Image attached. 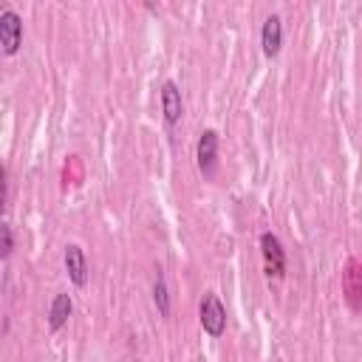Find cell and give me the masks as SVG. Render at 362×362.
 Returning <instances> with one entry per match:
<instances>
[{"label": "cell", "mask_w": 362, "mask_h": 362, "mask_svg": "<svg viewBox=\"0 0 362 362\" xmlns=\"http://www.w3.org/2000/svg\"><path fill=\"white\" fill-rule=\"evenodd\" d=\"M342 291H345V300L351 305V311H359L362 308V263L356 257H351L345 263V272H342Z\"/></svg>", "instance_id": "obj_5"}, {"label": "cell", "mask_w": 362, "mask_h": 362, "mask_svg": "<svg viewBox=\"0 0 362 362\" xmlns=\"http://www.w3.org/2000/svg\"><path fill=\"white\" fill-rule=\"evenodd\" d=\"M260 45H263V54L266 57H277L280 54V48H283V20H280V14H269L263 20Z\"/></svg>", "instance_id": "obj_8"}, {"label": "cell", "mask_w": 362, "mask_h": 362, "mask_svg": "<svg viewBox=\"0 0 362 362\" xmlns=\"http://www.w3.org/2000/svg\"><path fill=\"white\" fill-rule=\"evenodd\" d=\"M260 255H263V263H266V274L280 280L286 274V249H283V243L274 232L260 235Z\"/></svg>", "instance_id": "obj_3"}, {"label": "cell", "mask_w": 362, "mask_h": 362, "mask_svg": "<svg viewBox=\"0 0 362 362\" xmlns=\"http://www.w3.org/2000/svg\"><path fill=\"white\" fill-rule=\"evenodd\" d=\"M161 113H164V122L173 127L181 122V113H184V99H181V88L167 79L161 85Z\"/></svg>", "instance_id": "obj_6"}, {"label": "cell", "mask_w": 362, "mask_h": 362, "mask_svg": "<svg viewBox=\"0 0 362 362\" xmlns=\"http://www.w3.org/2000/svg\"><path fill=\"white\" fill-rule=\"evenodd\" d=\"M62 260H65V272L71 277L74 286H85L88 283V260H85V252L79 243H68L65 252H62Z\"/></svg>", "instance_id": "obj_7"}, {"label": "cell", "mask_w": 362, "mask_h": 362, "mask_svg": "<svg viewBox=\"0 0 362 362\" xmlns=\"http://www.w3.org/2000/svg\"><path fill=\"white\" fill-rule=\"evenodd\" d=\"M71 311H74L71 294H68V291H59V294L51 300V305H48V328H51V331H59V328L68 322Z\"/></svg>", "instance_id": "obj_9"}, {"label": "cell", "mask_w": 362, "mask_h": 362, "mask_svg": "<svg viewBox=\"0 0 362 362\" xmlns=\"http://www.w3.org/2000/svg\"><path fill=\"white\" fill-rule=\"evenodd\" d=\"M0 45L6 57H14L23 45V17L11 6L0 8Z\"/></svg>", "instance_id": "obj_2"}, {"label": "cell", "mask_w": 362, "mask_h": 362, "mask_svg": "<svg viewBox=\"0 0 362 362\" xmlns=\"http://www.w3.org/2000/svg\"><path fill=\"white\" fill-rule=\"evenodd\" d=\"M218 130L206 127L201 136H198V144H195V161H198V170L204 178H212L215 175V167H218Z\"/></svg>", "instance_id": "obj_4"}, {"label": "cell", "mask_w": 362, "mask_h": 362, "mask_svg": "<svg viewBox=\"0 0 362 362\" xmlns=\"http://www.w3.org/2000/svg\"><path fill=\"white\" fill-rule=\"evenodd\" d=\"M198 320H201V328L212 339L223 337V331H226V308H223V303H221L218 294H212V291L204 294V300L198 305Z\"/></svg>", "instance_id": "obj_1"}, {"label": "cell", "mask_w": 362, "mask_h": 362, "mask_svg": "<svg viewBox=\"0 0 362 362\" xmlns=\"http://www.w3.org/2000/svg\"><path fill=\"white\" fill-rule=\"evenodd\" d=\"M153 303L158 308L161 317H170V288H167V280H164V272L156 269V277H153Z\"/></svg>", "instance_id": "obj_10"}, {"label": "cell", "mask_w": 362, "mask_h": 362, "mask_svg": "<svg viewBox=\"0 0 362 362\" xmlns=\"http://www.w3.org/2000/svg\"><path fill=\"white\" fill-rule=\"evenodd\" d=\"M0 235H3V260H8V255H11V249H14L11 226H8V223H3V226H0Z\"/></svg>", "instance_id": "obj_11"}]
</instances>
